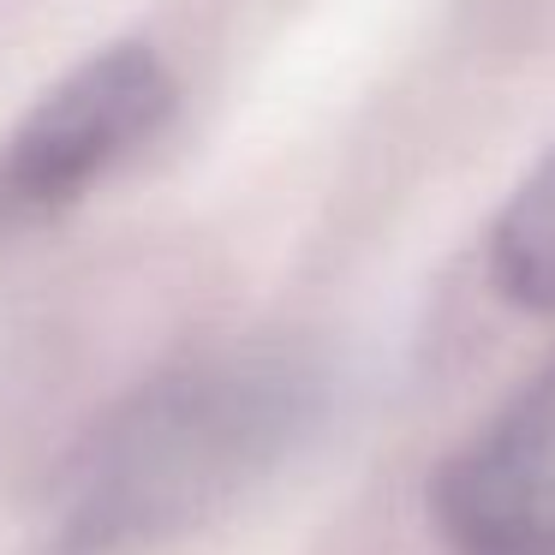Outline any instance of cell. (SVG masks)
Listing matches in <instances>:
<instances>
[{"instance_id": "2", "label": "cell", "mask_w": 555, "mask_h": 555, "mask_svg": "<svg viewBox=\"0 0 555 555\" xmlns=\"http://www.w3.org/2000/svg\"><path fill=\"white\" fill-rule=\"evenodd\" d=\"M180 108L168 61L144 42H114L61 78L0 144V245L66 221L126 173Z\"/></svg>"}, {"instance_id": "4", "label": "cell", "mask_w": 555, "mask_h": 555, "mask_svg": "<svg viewBox=\"0 0 555 555\" xmlns=\"http://www.w3.org/2000/svg\"><path fill=\"white\" fill-rule=\"evenodd\" d=\"M490 281L519 311H555V144L507 192L490 228Z\"/></svg>"}, {"instance_id": "3", "label": "cell", "mask_w": 555, "mask_h": 555, "mask_svg": "<svg viewBox=\"0 0 555 555\" xmlns=\"http://www.w3.org/2000/svg\"><path fill=\"white\" fill-rule=\"evenodd\" d=\"M448 555H555V352L430 478Z\"/></svg>"}, {"instance_id": "1", "label": "cell", "mask_w": 555, "mask_h": 555, "mask_svg": "<svg viewBox=\"0 0 555 555\" xmlns=\"http://www.w3.org/2000/svg\"><path fill=\"white\" fill-rule=\"evenodd\" d=\"M328 418V364L240 340L162 364L96 412L42 507V555H162L251 502Z\"/></svg>"}]
</instances>
